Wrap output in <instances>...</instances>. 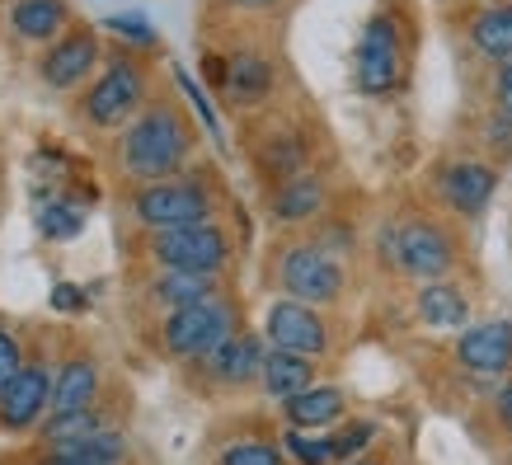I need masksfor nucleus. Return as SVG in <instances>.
Returning a JSON list of instances; mask_svg holds the SVG:
<instances>
[{
    "label": "nucleus",
    "instance_id": "nucleus-29",
    "mask_svg": "<svg viewBox=\"0 0 512 465\" xmlns=\"http://www.w3.org/2000/svg\"><path fill=\"white\" fill-rule=\"evenodd\" d=\"M221 465H282V451L273 442H235L221 451Z\"/></svg>",
    "mask_w": 512,
    "mask_h": 465
},
{
    "label": "nucleus",
    "instance_id": "nucleus-5",
    "mask_svg": "<svg viewBox=\"0 0 512 465\" xmlns=\"http://www.w3.org/2000/svg\"><path fill=\"white\" fill-rule=\"evenodd\" d=\"M278 278L287 287V296L301 301V306H325V301H339L343 292V268L320 245H292L282 254Z\"/></svg>",
    "mask_w": 512,
    "mask_h": 465
},
{
    "label": "nucleus",
    "instance_id": "nucleus-21",
    "mask_svg": "<svg viewBox=\"0 0 512 465\" xmlns=\"http://www.w3.org/2000/svg\"><path fill=\"white\" fill-rule=\"evenodd\" d=\"M94 390H99V372H94L90 357L66 362L62 381L52 386V414H76V409H90Z\"/></svg>",
    "mask_w": 512,
    "mask_h": 465
},
{
    "label": "nucleus",
    "instance_id": "nucleus-12",
    "mask_svg": "<svg viewBox=\"0 0 512 465\" xmlns=\"http://www.w3.org/2000/svg\"><path fill=\"white\" fill-rule=\"evenodd\" d=\"M43 409H52V376L43 367H24L0 395V423L5 428H29V423L43 419Z\"/></svg>",
    "mask_w": 512,
    "mask_h": 465
},
{
    "label": "nucleus",
    "instance_id": "nucleus-16",
    "mask_svg": "<svg viewBox=\"0 0 512 465\" xmlns=\"http://www.w3.org/2000/svg\"><path fill=\"white\" fill-rule=\"evenodd\" d=\"M10 29L29 43H52L66 29V0H19L10 10Z\"/></svg>",
    "mask_w": 512,
    "mask_h": 465
},
{
    "label": "nucleus",
    "instance_id": "nucleus-32",
    "mask_svg": "<svg viewBox=\"0 0 512 465\" xmlns=\"http://www.w3.org/2000/svg\"><path fill=\"white\" fill-rule=\"evenodd\" d=\"M179 85H184V94H188V99H193V109L202 113V123H207V132L217 137V132H221V123H217V113H212V104H207V94H202L198 85H193V76H184V71H179Z\"/></svg>",
    "mask_w": 512,
    "mask_h": 465
},
{
    "label": "nucleus",
    "instance_id": "nucleus-36",
    "mask_svg": "<svg viewBox=\"0 0 512 465\" xmlns=\"http://www.w3.org/2000/svg\"><path fill=\"white\" fill-rule=\"evenodd\" d=\"M498 419H503V423L512 428V386L498 390Z\"/></svg>",
    "mask_w": 512,
    "mask_h": 465
},
{
    "label": "nucleus",
    "instance_id": "nucleus-33",
    "mask_svg": "<svg viewBox=\"0 0 512 465\" xmlns=\"http://www.w3.org/2000/svg\"><path fill=\"white\" fill-rule=\"evenodd\" d=\"M484 132H489V146H494V151H512V118H508V113L489 118V127H484Z\"/></svg>",
    "mask_w": 512,
    "mask_h": 465
},
{
    "label": "nucleus",
    "instance_id": "nucleus-26",
    "mask_svg": "<svg viewBox=\"0 0 512 465\" xmlns=\"http://www.w3.org/2000/svg\"><path fill=\"white\" fill-rule=\"evenodd\" d=\"M80 226H85V212L76 202H47L43 217H38V231L47 240H71V235H80Z\"/></svg>",
    "mask_w": 512,
    "mask_h": 465
},
{
    "label": "nucleus",
    "instance_id": "nucleus-23",
    "mask_svg": "<svg viewBox=\"0 0 512 465\" xmlns=\"http://www.w3.org/2000/svg\"><path fill=\"white\" fill-rule=\"evenodd\" d=\"M156 301H165L170 310L217 301V278H207V273H165V278H156Z\"/></svg>",
    "mask_w": 512,
    "mask_h": 465
},
{
    "label": "nucleus",
    "instance_id": "nucleus-18",
    "mask_svg": "<svg viewBox=\"0 0 512 465\" xmlns=\"http://www.w3.org/2000/svg\"><path fill=\"white\" fill-rule=\"evenodd\" d=\"M268 386V395H278V400H292V395H301V390H311L315 381V367L306 362L301 353H273L264 357V376H259Z\"/></svg>",
    "mask_w": 512,
    "mask_h": 465
},
{
    "label": "nucleus",
    "instance_id": "nucleus-7",
    "mask_svg": "<svg viewBox=\"0 0 512 465\" xmlns=\"http://www.w3.org/2000/svg\"><path fill=\"white\" fill-rule=\"evenodd\" d=\"M141 99H146V80H141V71L127 57H118L85 94V118L94 127H118L141 109Z\"/></svg>",
    "mask_w": 512,
    "mask_h": 465
},
{
    "label": "nucleus",
    "instance_id": "nucleus-10",
    "mask_svg": "<svg viewBox=\"0 0 512 465\" xmlns=\"http://www.w3.org/2000/svg\"><path fill=\"white\" fill-rule=\"evenodd\" d=\"M456 362L475 376H498L512 367V325L508 320H489L461 334L456 343Z\"/></svg>",
    "mask_w": 512,
    "mask_h": 465
},
{
    "label": "nucleus",
    "instance_id": "nucleus-28",
    "mask_svg": "<svg viewBox=\"0 0 512 465\" xmlns=\"http://www.w3.org/2000/svg\"><path fill=\"white\" fill-rule=\"evenodd\" d=\"M287 442V451H292L301 465H329L334 461V447H329V437H306L301 428H292V433L282 437Z\"/></svg>",
    "mask_w": 512,
    "mask_h": 465
},
{
    "label": "nucleus",
    "instance_id": "nucleus-38",
    "mask_svg": "<svg viewBox=\"0 0 512 465\" xmlns=\"http://www.w3.org/2000/svg\"><path fill=\"white\" fill-rule=\"evenodd\" d=\"M43 465H76V461H43Z\"/></svg>",
    "mask_w": 512,
    "mask_h": 465
},
{
    "label": "nucleus",
    "instance_id": "nucleus-6",
    "mask_svg": "<svg viewBox=\"0 0 512 465\" xmlns=\"http://www.w3.org/2000/svg\"><path fill=\"white\" fill-rule=\"evenodd\" d=\"M386 254L404 273H414L423 282H442V273L451 268L456 259V249H451V235L433 221H414V226H404V231H390L386 235Z\"/></svg>",
    "mask_w": 512,
    "mask_h": 465
},
{
    "label": "nucleus",
    "instance_id": "nucleus-22",
    "mask_svg": "<svg viewBox=\"0 0 512 465\" xmlns=\"http://www.w3.org/2000/svg\"><path fill=\"white\" fill-rule=\"evenodd\" d=\"M339 414H343V390H334V386H311L287 400L292 428H325V423H334Z\"/></svg>",
    "mask_w": 512,
    "mask_h": 465
},
{
    "label": "nucleus",
    "instance_id": "nucleus-9",
    "mask_svg": "<svg viewBox=\"0 0 512 465\" xmlns=\"http://www.w3.org/2000/svg\"><path fill=\"white\" fill-rule=\"evenodd\" d=\"M264 334L278 353H301V357H315L325 353V320L315 315V306H301V301H273L264 315Z\"/></svg>",
    "mask_w": 512,
    "mask_h": 465
},
{
    "label": "nucleus",
    "instance_id": "nucleus-37",
    "mask_svg": "<svg viewBox=\"0 0 512 465\" xmlns=\"http://www.w3.org/2000/svg\"><path fill=\"white\" fill-rule=\"evenodd\" d=\"M231 5H245V10H264V5H273V0H231Z\"/></svg>",
    "mask_w": 512,
    "mask_h": 465
},
{
    "label": "nucleus",
    "instance_id": "nucleus-19",
    "mask_svg": "<svg viewBox=\"0 0 512 465\" xmlns=\"http://www.w3.org/2000/svg\"><path fill=\"white\" fill-rule=\"evenodd\" d=\"M419 320L428 329H461L470 320V306L451 282H428L419 292Z\"/></svg>",
    "mask_w": 512,
    "mask_h": 465
},
{
    "label": "nucleus",
    "instance_id": "nucleus-30",
    "mask_svg": "<svg viewBox=\"0 0 512 465\" xmlns=\"http://www.w3.org/2000/svg\"><path fill=\"white\" fill-rule=\"evenodd\" d=\"M104 24H109V33L127 38V43H156V24H151L146 15H137V10H127V15H109Z\"/></svg>",
    "mask_w": 512,
    "mask_h": 465
},
{
    "label": "nucleus",
    "instance_id": "nucleus-25",
    "mask_svg": "<svg viewBox=\"0 0 512 465\" xmlns=\"http://www.w3.org/2000/svg\"><path fill=\"white\" fill-rule=\"evenodd\" d=\"M99 428H104V423H99L94 409H76V414H52V419L43 423V437H47V447H62V442L90 437V433H99Z\"/></svg>",
    "mask_w": 512,
    "mask_h": 465
},
{
    "label": "nucleus",
    "instance_id": "nucleus-24",
    "mask_svg": "<svg viewBox=\"0 0 512 465\" xmlns=\"http://www.w3.org/2000/svg\"><path fill=\"white\" fill-rule=\"evenodd\" d=\"M470 38L484 57H498V62H512V5H494L484 10L475 24H470Z\"/></svg>",
    "mask_w": 512,
    "mask_h": 465
},
{
    "label": "nucleus",
    "instance_id": "nucleus-1",
    "mask_svg": "<svg viewBox=\"0 0 512 465\" xmlns=\"http://www.w3.org/2000/svg\"><path fill=\"white\" fill-rule=\"evenodd\" d=\"M188 155V123L170 104L146 109L123 137V170L141 184H165V174H174Z\"/></svg>",
    "mask_w": 512,
    "mask_h": 465
},
{
    "label": "nucleus",
    "instance_id": "nucleus-35",
    "mask_svg": "<svg viewBox=\"0 0 512 465\" xmlns=\"http://www.w3.org/2000/svg\"><path fill=\"white\" fill-rule=\"evenodd\" d=\"M52 306H57V310H76V306H85V296L71 292V287H57V292H52Z\"/></svg>",
    "mask_w": 512,
    "mask_h": 465
},
{
    "label": "nucleus",
    "instance_id": "nucleus-2",
    "mask_svg": "<svg viewBox=\"0 0 512 465\" xmlns=\"http://www.w3.org/2000/svg\"><path fill=\"white\" fill-rule=\"evenodd\" d=\"M151 259L165 273H207V278H217L226 259H231V240L212 221L184 226V231H156L151 235Z\"/></svg>",
    "mask_w": 512,
    "mask_h": 465
},
{
    "label": "nucleus",
    "instance_id": "nucleus-17",
    "mask_svg": "<svg viewBox=\"0 0 512 465\" xmlns=\"http://www.w3.org/2000/svg\"><path fill=\"white\" fill-rule=\"evenodd\" d=\"M273 90V66L259 52H235L231 66H226V94L235 104H259L264 94Z\"/></svg>",
    "mask_w": 512,
    "mask_h": 465
},
{
    "label": "nucleus",
    "instance_id": "nucleus-13",
    "mask_svg": "<svg viewBox=\"0 0 512 465\" xmlns=\"http://www.w3.org/2000/svg\"><path fill=\"white\" fill-rule=\"evenodd\" d=\"M442 198L456 207V212H466V217H480L484 207H489V198H494L498 188V174L489 170V165H475V160H456V165H447L442 170Z\"/></svg>",
    "mask_w": 512,
    "mask_h": 465
},
{
    "label": "nucleus",
    "instance_id": "nucleus-20",
    "mask_svg": "<svg viewBox=\"0 0 512 465\" xmlns=\"http://www.w3.org/2000/svg\"><path fill=\"white\" fill-rule=\"evenodd\" d=\"M320 202H325V188L315 174H292V179H282L278 193H273V217L278 221H306L320 212Z\"/></svg>",
    "mask_w": 512,
    "mask_h": 465
},
{
    "label": "nucleus",
    "instance_id": "nucleus-15",
    "mask_svg": "<svg viewBox=\"0 0 512 465\" xmlns=\"http://www.w3.org/2000/svg\"><path fill=\"white\" fill-rule=\"evenodd\" d=\"M127 437L118 428H99L90 437H76V442H62V447L47 451V461H76V465H123Z\"/></svg>",
    "mask_w": 512,
    "mask_h": 465
},
{
    "label": "nucleus",
    "instance_id": "nucleus-34",
    "mask_svg": "<svg viewBox=\"0 0 512 465\" xmlns=\"http://www.w3.org/2000/svg\"><path fill=\"white\" fill-rule=\"evenodd\" d=\"M494 99H498V113H508V118H512V62H503V66H498Z\"/></svg>",
    "mask_w": 512,
    "mask_h": 465
},
{
    "label": "nucleus",
    "instance_id": "nucleus-11",
    "mask_svg": "<svg viewBox=\"0 0 512 465\" xmlns=\"http://www.w3.org/2000/svg\"><path fill=\"white\" fill-rule=\"evenodd\" d=\"M94 62H99V38L90 29L66 33L43 52V80L52 90H76L80 80L94 71Z\"/></svg>",
    "mask_w": 512,
    "mask_h": 465
},
{
    "label": "nucleus",
    "instance_id": "nucleus-8",
    "mask_svg": "<svg viewBox=\"0 0 512 465\" xmlns=\"http://www.w3.org/2000/svg\"><path fill=\"white\" fill-rule=\"evenodd\" d=\"M353 76H357V90L362 94L395 90V80H400V29H395V19L376 15L372 24L362 29Z\"/></svg>",
    "mask_w": 512,
    "mask_h": 465
},
{
    "label": "nucleus",
    "instance_id": "nucleus-3",
    "mask_svg": "<svg viewBox=\"0 0 512 465\" xmlns=\"http://www.w3.org/2000/svg\"><path fill=\"white\" fill-rule=\"evenodd\" d=\"M137 221L151 231H184V226H202L212 212L207 188L193 179H165V184H146L137 193Z\"/></svg>",
    "mask_w": 512,
    "mask_h": 465
},
{
    "label": "nucleus",
    "instance_id": "nucleus-39",
    "mask_svg": "<svg viewBox=\"0 0 512 465\" xmlns=\"http://www.w3.org/2000/svg\"><path fill=\"white\" fill-rule=\"evenodd\" d=\"M348 465H376V461H348Z\"/></svg>",
    "mask_w": 512,
    "mask_h": 465
},
{
    "label": "nucleus",
    "instance_id": "nucleus-14",
    "mask_svg": "<svg viewBox=\"0 0 512 465\" xmlns=\"http://www.w3.org/2000/svg\"><path fill=\"white\" fill-rule=\"evenodd\" d=\"M264 357H268L264 343L254 339V334H235V339H226L217 353L207 357V367H212V376L226 381V386H245L254 376H264Z\"/></svg>",
    "mask_w": 512,
    "mask_h": 465
},
{
    "label": "nucleus",
    "instance_id": "nucleus-4",
    "mask_svg": "<svg viewBox=\"0 0 512 465\" xmlns=\"http://www.w3.org/2000/svg\"><path fill=\"white\" fill-rule=\"evenodd\" d=\"M226 339H235V310L226 301L170 310V320H165V348L174 357H212Z\"/></svg>",
    "mask_w": 512,
    "mask_h": 465
},
{
    "label": "nucleus",
    "instance_id": "nucleus-31",
    "mask_svg": "<svg viewBox=\"0 0 512 465\" xmlns=\"http://www.w3.org/2000/svg\"><path fill=\"white\" fill-rule=\"evenodd\" d=\"M19 372H24L19 343H15V334H5V329H0V395H5V386H10Z\"/></svg>",
    "mask_w": 512,
    "mask_h": 465
},
{
    "label": "nucleus",
    "instance_id": "nucleus-27",
    "mask_svg": "<svg viewBox=\"0 0 512 465\" xmlns=\"http://www.w3.org/2000/svg\"><path fill=\"white\" fill-rule=\"evenodd\" d=\"M372 437H376V423H367V419L343 423L339 433L329 437V447H334V461H353L357 451H367V447H372Z\"/></svg>",
    "mask_w": 512,
    "mask_h": 465
}]
</instances>
